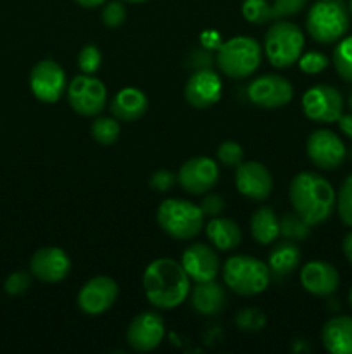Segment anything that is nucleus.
Wrapping results in <instances>:
<instances>
[{
	"mask_svg": "<svg viewBox=\"0 0 352 354\" xmlns=\"http://www.w3.org/2000/svg\"><path fill=\"white\" fill-rule=\"evenodd\" d=\"M90 133H92L93 140L99 142V144L113 145L114 142H117V138L121 135L119 121L106 116L95 118L92 127H90Z\"/></svg>",
	"mask_w": 352,
	"mask_h": 354,
	"instance_id": "28",
	"label": "nucleus"
},
{
	"mask_svg": "<svg viewBox=\"0 0 352 354\" xmlns=\"http://www.w3.org/2000/svg\"><path fill=\"white\" fill-rule=\"evenodd\" d=\"M30 272L45 283L62 282L71 272V259L59 248H41L31 256Z\"/></svg>",
	"mask_w": 352,
	"mask_h": 354,
	"instance_id": "18",
	"label": "nucleus"
},
{
	"mask_svg": "<svg viewBox=\"0 0 352 354\" xmlns=\"http://www.w3.org/2000/svg\"><path fill=\"white\" fill-rule=\"evenodd\" d=\"M307 6V0H275L273 9H275L276 19L278 17H290L299 14Z\"/></svg>",
	"mask_w": 352,
	"mask_h": 354,
	"instance_id": "39",
	"label": "nucleus"
},
{
	"mask_svg": "<svg viewBox=\"0 0 352 354\" xmlns=\"http://www.w3.org/2000/svg\"><path fill=\"white\" fill-rule=\"evenodd\" d=\"M126 21V9L121 2H106L102 9V23L107 28H119Z\"/></svg>",
	"mask_w": 352,
	"mask_h": 354,
	"instance_id": "37",
	"label": "nucleus"
},
{
	"mask_svg": "<svg viewBox=\"0 0 352 354\" xmlns=\"http://www.w3.org/2000/svg\"><path fill=\"white\" fill-rule=\"evenodd\" d=\"M247 97L262 109H278L292 100L293 86L285 76L264 75L248 83Z\"/></svg>",
	"mask_w": 352,
	"mask_h": 354,
	"instance_id": "11",
	"label": "nucleus"
},
{
	"mask_svg": "<svg viewBox=\"0 0 352 354\" xmlns=\"http://www.w3.org/2000/svg\"><path fill=\"white\" fill-rule=\"evenodd\" d=\"M338 128H340L342 133L345 135V137H349L352 140V113L351 114H342L340 118H338Z\"/></svg>",
	"mask_w": 352,
	"mask_h": 354,
	"instance_id": "43",
	"label": "nucleus"
},
{
	"mask_svg": "<svg viewBox=\"0 0 352 354\" xmlns=\"http://www.w3.org/2000/svg\"><path fill=\"white\" fill-rule=\"evenodd\" d=\"M307 156L316 168L331 171L344 165L347 149L342 138L330 130H316L309 135L306 144Z\"/></svg>",
	"mask_w": 352,
	"mask_h": 354,
	"instance_id": "12",
	"label": "nucleus"
},
{
	"mask_svg": "<svg viewBox=\"0 0 352 354\" xmlns=\"http://www.w3.org/2000/svg\"><path fill=\"white\" fill-rule=\"evenodd\" d=\"M304 50V33L297 24L276 21L264 37V52L275 68H290L299 61Z\"/></svg>",
	"mask_w": 352,
	"mask_h": 354,
	"instance_id": "7",
	"label": "nucleus"
},
{
	"mask_svg": "<svg viewBox=\"0 0 352 354\" xmlns=\"http://www.w3.org/2000/svg\"><path fill=\"white\" fill-rule=\"evenodd\" d=\"M349 109H351V113H352V92H351V95H349Z\"/></svg>",
	"mask_w": 352,
	"mask_h": 354,
	"instance_id": "48",
	"label": "nucleus"
},
{
	"mask_svg": "<svg viewBox=\"0 0 352 354\" xmlns=\"http://www.w3.org/2000/svg\"><path fill=\"white\" fill-rule=\"evenodd\" d=\"M242 14L252 24H266L276 19L275 9L268 0H244Z\"/></svg>",
	"mask_w": 352,
	"mask_h": 354,
	"instance_id": "30",
	"label": "nucleus"
},
{
	"mask_svg": "<svg viewBox=\"0 0 352 354\" xmlns=\"http://www.w3.org/2000/svg\"><path fill=\"white\" fill-rule=\"evenodd\" d=\"M219 180L217 162L211 158H192L179 168L178 183L185 192L200 196L213 189Z\"/></svg>",
	"mask_w": 352,
	"mask_h": 354,
	"instance_id": "15",
	"label": "nucleus"
},
{
	"mask_svg": "<svg viewBox=\"0 0 352 354\" xmlns=\"http://www.w3.org/2000/svg\"><path fill=\"white\" fill-rule=\"evenodd\" d=\"M199 207L204 213V216H209V218L219 216L224 209V201L223 197L217 196V194H207V196H204L202 203L199 204Z\"/></svg>",
	"mask_w": 352,
	"mask_h": 354,
	"instance_id": "40",
	"label": "nucleus"
},
{
	"mask_svg": "<svg viewBox=\"0 0 352 354\" xmlns=\"http://www.w3.org/2000/svg\"><path fill=\"white\" fill-rule=\"evenodd\" d=\"M66 71L52 59L37 62L30 73V88L38 100L54 104L61 100L68 90Z\"/></svg>",
	"mask_w": 352,
	"mask_h": 354,
	"instance_id": "10",
	"label": "nucleus"
},
{
	"mask_svg": "<svg viewBox=\"0 0 352 354\" xmlns=\"http://www.w3.org/2000/svg\"><path fill=\"white\" fill-rule=\"evenodd\" d=\"M342 249H344V254L345 258H347V261L352 265V232H349V234L344 237Z\"/></svg>",
	"mask_w": 352,
	"mask_h": 354,
	"instance_id": "44",
	"label": "nucleus"
},
{
	"mask_svg": "<svg viewBox=\"0 0 352 354\" xmlns=\"http://www.w3.org/2000/svg\"><path fill=\"white\" fill-rule=\"evenodd\" d=\"M188 68L192 69H206L213 68V55H211L209 48H193L188 54Z\"/></svg>",
	"mask_w": 352,
	"mask_h": 354,
	"instance_id": "41",
	"label": "nucleus"
},
{
	"mask_svg": "<svg viewBox=\"0 0 352 354\" xmlns=\"http://www.w3.org/2000/svg\"><path fill=\"white\" fill-rule=\"evenodd\" d=\"M216 158L221 165L228 166V168H231V166H238L244 162V149H242V145L238 144V142H233V140L223 142V144L217 147Z\"/></svg>",
	"mask_w": 352,
	"mask_h": 354,
	"instance_id": "33",
	"label": "nucleus"
},
{
	"mask_svg": "<svg viewBox=\"0 0 352 354\" xmlns=\"http://www.w3.org/2000/svg\"><path fill=\"white\" fill-rule=\"evenodd\" d=\"M219 33H214V31H206V33H202V47L204 48H209V50H213V48L219 47Z\"/></svg>",
	"mask_w": 352,
	"mask_h": 354,
	"instance_id": "42",
	"label": "nucleus"
},
{
	"mask_svg": "<svg viewBox=\"0 0 352 354\" xmlns=\"http://www.w3.org/2000/svg\"><path fill=\"white\" fill-rule=\"evenodd\" d=\"M300 283L313 296L328 297L340 286V275L333 265L316 259V261H309L302 266Z\"/></svg>",
	"mask_w": 352,
	"mask_h": 354,
	"instance_id": "20",
	"label": "nucleus"
},
{
	"mask_svg": "<svg viewBox=\"0 0 352 354\" xmlns=\"http://www.w3.org/2000/svg\"><path fill=\"white\" fill-rule=\"evenodd\" d=\"M302 259L299 245L292 241H283L271 249L268 258V266L271 275L285 277L295 272Z\"/></svg>",
	"mask_w": 352,
	"mask_h": 354,
	"instance_id": "25",
	"label": "nucleus"
},
{
	"mask_svg": "<svg viewBox=\"0 0 352 354\" xmlns=\"http://www.w3.org/2000/svg\"><path fill=\"white\" fill-rule=\"evenodd\" d=\"M262 50L252 37H235L217 47L216 64L223 75L233 80H244L254 75L261 66Z\"/></svg>",
	"mask_w": 352,
	"mask_h": 354,
	"instance_id": "4",
	"label": "nucleus"
},
{
	"mask_svg": "<svg viewBox=\"0 0 352 354\" xmlns=\"http://www.w3.org/2000/svg\"><path fill=\"white\" fill-rule=\"evenodd\" d=\"M164 334V318L157 311H144L128 325L126 342L133 351L148 353L161 344Z\"/></svg>",
	"mask_w": 352,
	"mask_h": 354,
	"instance_id": "13",
	"label": "nucleus"
},
{
	"mask_svg": "<svg viewBox=\"0 0 352 354\" xmlns=\"http://www.w3.org/2000/svg\"><path fill=\"white\" fill-rule=\"evenodd\" d=\"M75 2L78 3V6L85 7V9H95V7L104 6L107 0H75Z\"/></svg>",
	"mask_w": 352,
	"mask_h": 354,
	"instance_id": "45",
	"label": "nucleus"
},
{
	"mask_svg": "<svg viewBox=\"0 0 352 354\" xmlns=\"http://www.w3.org/2000/svg\"><path fill=\"white\" fill-rule=\"evenodd\" d=\"M148 109V99L140 88L135 86H126V88L119 90L114 95L113 102H110V113L116 120L124 121V123H131L137 121L147 113Z\"/></svg>",
	"mask_w": 352,
	"mask_h": 354,
	"instance_id": "22",
	"label": "nucleus"
},
{
	"mask_svg": "<svg viewBox=\"0 0 352 354\" xmlns=\"http://www.w3.org/2000/svg\"><path fill=\"white\" fill-rule=\"evenodd\" d=\"M182 266L193 282H209L219 273V258L206 244H192L182 256Z\"/></svg>",
	"mask_w": 352,
	"mask_h": 354,
	"instance_id": "19",
	"label": "nucleus"
},
{
	"mask_svg": "<svg viewBox=\"0 0 352 354\" xmlns=\"http://www.w3.org/2000/svg\"><path fill=\"white\" fill-rule=\"evenodd\" d=\"M178 182V175L169 169H157V171L152 173L150 180H148V185L155 190V192H168Z\"/></svg>",
	"mask_w": 352,
	"mask_h": 354,
	"instance_id": "38",
	"label": "nucleus"
},
{
	"mask_svg": "<svg viewBox=\"0 0 352 354\" xmlns=\"http://www.w3.org/2000/svg\"><path fill=\"white\" fill-rule=\"evenodd\" d=\"M235 324L242 332H259L266 327V317L259 308H245L237 313Z\"/></svg>",
	"mask_w": 352,
	"mask_h": 354,
	"instance_id": "31",
	"label": "nucleus"
},
{
	"mask_svg": "<svg viewBox=\"0 0 352 354\" xmlns=\"http://www.w3.org/2000/svg\"><path fill=\"white\" fill-rule=\"evenodd\" d=\"M119 287L110 277H93L78 292V308L88 317L106 313L117 299Z\"/></svg>",
	"mask_w": 352,
	"mask_h": 354,
	"instance_id": "14",
	"label": "nucleus"
},
{
	"mask_svg": "<svg viewBox=\"0 0 352 354\" xmlns=\"http://www.w3.org/2000/svg\"><path fill=\"white\" fill-rule=\"evenodd\" d=\"M144 290L148 303L157 310H173L190 294V277L182 263L159 258L145 268Z\"/></svg>",
	"mask_w": 352,
	"mask_h": 354,
	"instance_id": "2",
	"label": "nucleus"
},
{
	"mask_svg": "<svg viewBox=\"0 0 352 354\" xmlns=\"http://www.w3.org/2000/svg\"><path fill=\"white\" fill-rule=\"evenodd\" d=\"M206 234L214 248H217L219 251H231V249L238 248V244L242 242L240 227L230 218H211L209 223L206 225Z\"/></svg>",
	"mask_w": 352,
	"mask_h": 354,
	"instance_id": "24",
	"label": "nucleus"
},
{
	"mask_svg": "<svg viewBox=\"0 0 352 354\" xmlns=\"http://www.w3.org/2000/svg\"><path fill=\"white\" fill-rule=\"evenodd\" d=\"M204 218L200 207L185 199H166L157 209L159 227L178 241H188L199 235Z\"/></svg>",
	"mask_w": 352,
	"mask_h": 354,
	"instance_id": "6",
	"label": "nucleus"
},
{
	"mask_svg": "<svg viewBox=\"0 0 352 354\" xmlns=\"http://www.w3.org/2000/svg\"><path fill=\"white\" fill-rule=\"evenodd\" d=\"M351 26V10L344 0H316L306 17V28L314 41L323 45L342 40Z\"/></svg>",
	"mask_w": 352,
	"mask_h": 354,
	"instance_id": "3",
	"label": "nucleus"
},
{
	"mask_svg": "<svg viewBox=\"0 0 352 354\" xmlns=\"http://www.w3.org/2000/svg\"><path fill=\"white\" fill-rule=\"evenodd\" d=\"M331 59H333V66L338 76L345 82L352 83V35L338 40Z\"/></svg>",
	"mask_w": 352,
	"mask_h": 354,
	"instance_id": "29",
	"label": "nucleus"
},
{
	"mask_svg": "<svg viewBox=\"0 0 352 354\" xmlns=\"http://www.w3.org/2000/svg\"><path fill=\"white\" fill-rule=\"evenodd\" d=\"M302 111L316 123H335L344 114V97L335 86L320 83L304 93Z\"/></svg>",
	"mask_w": 352,
	"mask_h": 354,
	"instance_id": "9",
	"label": "nucleus"
},
{
	"mask_svg": "<svg viewBox=\"0 0 352 354\" xmlns=\"http://www.w3.org/2000/svg\"><path fill=\"white\" fill-rule=\"evenodd\" d=\"M251 232L255 242L262 245L273 244L280 235V220L275 211L268 206H262L252 214Z\"/></svg>",
	"mask_w": 352,
	"mask_h": 354,
	"instance_id": "26",
	"label": "nucleus"
},
{
	"mask_svg": "<svg viewBox=\"0 0 352 354\" xmlns=\"http://www.w3.org/2000/svg\"><path fill=\"white\" fill-rule=\"evenodd\" d=\"M100 62H102V55L95 45H85L78 55V66L83 71V75H93L99 71Z\"/></svg>",
	"mask_w": 352,
	"mask_h": 354,
	"instance_id": "35",
	"label": "nucleus"
},
{
	"mask_svg": "<svg viewBox=\"0 0 352 354\" xmlns=\"http://www.w3.org/2000/svg\"><path fill=\"white\" fill-rule=\"evenodd\" d=\"M349 10H351V14H352V0H349Z\"/></svg>",
	"mask_w": 352,
	"mask_h": 354,
	"instance_id": "49",
	"label": "nucleus"
},
{
	"mask_svg": "<svg viewBox=\"0 0 352 354\" xmlns=\"http://www.w3.org/2000/svg\"><path fill=\"white\" fill-rule=\"evenodd\" d=\"M349 304H351V310H352V287L351 290H349Z\"/></svg>",
	"mask_w": 352,
	"mask_h": 354,
	"instance_id": "47",
	"label": "nucleus"
},
{
	"mask_svg": "<svg viewBox=\"0 0 352 354\" xmlns=\"http://www.w3.org/2000/svg\"><path fill=\"white\" fill-rule=\"evenodd\" d=\"M123 2H130V3H141V2H147V0H123Z\"/></svg>",
	"mask_w": 352,
	"mask_h": 354,
	"instance_id": "46",
	"label": "nucleus"
},
{
	"mask_svg": "<svg viewBox=\"0 0 352 354\" xmlns=\"http://www.w3.org/2000/svg\"><path fill=\"white\" fill-rule=\"evenodd\" d=\"M31 287V275L23 270H17V272L10 273L6 279L3 283V290H6L9 296H19V294L26 292Z\"/></svg>",
	"mask_w": 352,
	"mask_h": 354,
	"instance_id": "36",
	"label": "nucleus"
},
{
	"mask_svg": "<svg viewBox=\"0 0 352 354\" xmlns=\"http://www.w3.org/2000/svg\"><path fill=\"white\" fill-rule=\"evenodd\" d=\"M289 197L293 211L311 227L330 220L337 207V196L331 183L314 171H302L293 176Z\"/></svg>",
	"mask_w": 352,
	"mask_h": 354,
	"instance_id": "1",
	"label": "nucleus"
},
{
	"mask_svg": "<svg viewBox=\"0 0 352 354\" xmlns=\"http://www.w3.org/2000/svg\"><path fill=\"white\" fill-rule=\"evenodd\" d=\"M324 349L331 354H352V317H333L321 330Z\"/></svg>",
	"mask_w": 352,
	"mask_h": 354,
	"instance_id": "23",
	"label": "nucleus"
},
{
	"mask_svg": "<svg viewBox=\"0 0 352 354\" xmlns=\"http://www.w3.org/2000/svg\"><path fill=\"white\" fill-rule=\"evenodd\" d=\"M311 234V225L306 220L299 216V214L293 211V213H285L280 218V235H282L285 241L292 242H300L306 241Z\"/></svg>",
	"mask_w": 352,
	"mask_h": 354,
	"instance_id": "27",
	"label": "nucleus"
},
{
	"mask_svg": "<svg viewBox=\"0 0 352 354\" xmlns=\"http://www.w3.org/2000/svg\"><path fill=\"white\" fill-rule=\"evenodd\" d=\"M223 83L211 68L197 69L185 83V99L195 109H206L221 99Z\"/></svg>",
	"mask_w": 352,
	"mask_h": 354,
	"instance_id": "16",
	"label": "nucleus"
},
{
	"mask_svg": "<svg viewBox=\"0 0 352 354\" xmlns=\"http://www.w3.org/2000/svg\"><path fill=\"white\" fill-rule=\"evenodd\" d=\"M337 211L342 223L352 228V173L344 180L337 194Z\"/></svg>",
	"mask_w": 352,
	"mask_h": 354,
	"instance_id": "32",
	"label": "nucleus"
},
{
	"mask_svg": "<svg viewBox=\"0 0 352 354\" xmlns=\"http://www.w3.org/2000/svg\"><path fill=\"white\" fill-rule=\"evenodd\" d=\"M190 303L195 313L202 317H216L226 306V294L224 289L214 280L209 282H195L192 294H190Z\"/></svg>",
	"mask_w": 352,
	"mask_h": 354,
	"instance_id": "21",
	"label": "nucleus"
},
{
	"mask_svg": "<svg viewBox=\"0 0 352 354\" xmlns=\"http://www.w3.org/2000/svg\"><path fill=\"white\" fill-rule=\"evenodd\" d=\"M223 280L235 294L257 296L268 289L271 272L266 263L252 256H231L223 266Z\"/></svg>",
	"mask_w": 352,
	"mask_h": 354,
	"instance_id": "5",
	"label": "nucleus"
},
{
	"mask_svg": "<svg viewBox=\"0 0 352 354\" xmlns=\"http://www.w3.org/2000/svg\"><path fill=\"white\" fill-rule=\"evenodd\" d=\"M235 185L238 192L248 199L266 201L273 190V176L261 162L244 161L237 166Z\"/></svg>",
	"mask_w": 352,
	"mask_h": 354,
	"instance_id": "17",
	"label": "nucleus"
},
{
	"mask_svg": "<svg viewBox=\"0 0 352 354\" xmlns=\"http://www.w3.org/2000/svg\"><path fill=\"white\" fill-rule=\"evenodd\" d=\"M299 68L300 71L307 73V75H317V73L324 71L328 68V57L321 52L309 50L304 52L299 57Z\"/></svg>",
	"mask_w": 352,
	"mask_h": 354,
	"instance_id": "34",
	"label": "nucleus"
},
{
	"mask_svg": "<svg viewBox=\"0 0 352 354\" xmlns=\"http://www.w3.org/2000/svg\"><path fill=\"white\" fill-rule=\"evenodd\" d=\"M66 95L71 109L86 118H93L102 113L107 102L106 85L92 75H79L72 78L66 90Z\"/></svg>",
	"mask_w": 352,
	"mask_h": 354,
	"instance_id": "8",
	"label": "nucleus"
}]
</instances>
